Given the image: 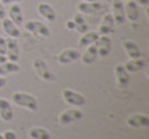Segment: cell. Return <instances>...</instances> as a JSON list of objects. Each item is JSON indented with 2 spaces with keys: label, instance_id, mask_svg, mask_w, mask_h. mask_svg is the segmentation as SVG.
I'll use <instances>...</instances> for the list:
<instances>
[{
  "label": "cell",
  "instance_id": "484cf974",
  "mask_svg": "<svg viewBox=\"0 0 149 139\" xmlns=\"http://www.w3.org/2000/svg\"><path fill=\"white\" fill-rule=\"evenodd\" d=\"M5 53H7V38L0 36V54L5 55Z\"/></svg>",
  "mask_w": 149,
  "mask_h": 139
},
{
  "label": "cell",
  "instance_id": "8fae6325",
  "mask_svg": "<svg viewBox=\"0 0 149 139\" xmlns=\"http://www.w3.org/2000/svg\"><path fill=\"white\" fill-rule=\"evenodd\" d=\"M95 46L100 57H107L111 51V38L109 36H100L95 41Z\"/></svg>",
  "mask_w": 149,
  "mask_h": 139
},
{
  "label": "cell",
  "instance_id": "d590c367",
  "mask_svg": "<svg viewBox=\"0 0 149 139\" xmlns=\"http://www.w3.org/2000/svg\"><path fill=\"white\" fill-rule=\"evenodd\" d=\"M127 1H128V0H127Z\"/></svg>",
  "mask_w": 149,
  "mask_h": 139
},
{
  "label": "cell",
  "instance_id": "836d02e7",
  "mask_svg": "<svg viewBox=\"0 0 149 139\" xmlns=\"http://www.w3.org/2000/svg\"><path fill=\"white\" fill-rule=\"evenodd\" d=\"M82 1H89V3H98L101 0H82Z\"/></svg>",
  "mask_w": 149,
  "mask_h": 139
},
{
  "label": "cell",
  "instance_id": "7a4b0ae2",
  "mask_svg": "<svg viewBox=\"0 0 149 139\" xmlns=\"http://www.w3.org/2000/svg\"><path fill=\"white\" fill-rule=\"evenodd\" d=\"M62 95H63V98H64L65 102L71 106H74V108H81V106H84L85 104H86L85 96L81 95V93H79V92H76V91L65 88V89L62 92Z\"/></svg>",
  "mask_w": 149,
  "mask_h": 139
},
{
  "label": "cell",
  "instance_id": "d4e9b609",
  "mask_svg": "<svg viewBox=\"0 0 149 139\" xmlns=\"http://www.w3.org/2000/svg\"><path fill=\"white\" fill-rule=\"evenodd\" d=\"M28 134L30 139H51L50 133L45 127H31Z\"/></svg>",
  "mask_w": 149,
  "mask_h": 139
},
{
  "label": "cell",
  "instance_id": "5bb4252c",
  "mask_svg": "<svg viewBox=\"0 0 149 139\" xmlns=\"http://www.w3.org/2000/svg\"><path fill=\"white\" fill-rule=\"evenodd\" d=\"M127 125L131 127H148L149 117L143 113H135L127 118Z\"/></svg>",
  "mask_w": 149,
  "mask_h": 139
},
{
  "label": "cell",
  "instance_id": "8992f818",
  "mask_svg": "<svg viewBox=\"0 0 149 139\" xmlns=\"http://www.w3.org/2000/svg\"><path fill=\"white\" fill-rule=\"evenodd\" d=\"M7 60L17 63L20 60V45L16 38H7V53H5Z\"/></svg>",
  "mask_w": 149,
  "mask_h": 139
},
{
  "label": "cell",
  "instance_id": "9a60e30c",
  "mask_svg": "<svg viewBox=\"0 0 149 139\" xmlns=\"http://www.w3.org/2000/svg\"><path fill=\"white\" fill-rule=\"evenodd\" d=\"M37 11H38L39 16H42V17H43L45 20H47L49 22H54V21L56 20V12H55L54 8L50 4H47V3H39V4L37 5Z\"/></svg>",
  "mask_w": 149,
  "mask_h": 139
},
{
  "label": "cell",
  "instance_id": "ba28073f",
  "mask_svg": "<svg viewBox=\"0 0 149 139\" xmlns=\"http://www.w3.org/2000/svg\"><path fill=\"white\" fill-rule=\"evenodd\" d=\"M114 29H115V21L113 18V15L106 13L101 21L100 28H98V34L100 36H110L114 32Z\"/></svg>",
  "mask_w": 149,
  "mask_h": 139
},
{
  "label": "cell",
  "instance_id": "52a82bcc",
  "mask_svg": "<svg viewBox=\"0 0 149 139\" xmlns=\"http://www.w3.org/2000/svg\"><path fill=\"white\" fill-rule=\"evenodd\" d=\"M111 9H113L111 15H113V18H114V21H115V25H123L127 21L126 13H124L123 0H114Z\"/></svg>",
  "mask_w": 149,
  "mask_h": 139
},
{
  "label": "cell",
  "instance_id": "3957f363",
  "mask_svg": "<svg viewBox=\"0 0 149 139\" xmlns=\"http://www.w3.org/2000/svg\"><path fill=\"white\" fill-rule=\"evenodd\" d=\"M24 28L31 34H37V36H41V37H50L51 32H50L49 26L46 25L45 22H41V21H37V20H29L25 22Z\"/></svg>",
  "mask_w": 149,
  "mask_h": 139
},
{
  "label": "cell",
  "instance_id": "f1b7e54d",
  "mask_svg": "<svg viewBox=\"0 0 149 139\" xmlns=\"http://www.w3.org/2000/svg\"><path fill=\"white\" fill-rule=\"evenodd\" d=\"M5 11H4V5L1 4V1H0V20H3V18H5Z\"/></svg>",
  "mask_w": 149,
  "mask_h": 139
},
{
  "label": "cell",
  "instance_id": "e0dca14e",
  "mask_svg": "<svg viewBox=\"0 0 149 139\" xmlns=\"http://www.w3.org/2000/svg\"><path fill=\"white\" fill-rule=\"evenodd\" d=\"M102 8V4L101 1L98 3H89V1H80L77 4V11L82 15H94L95 12Z\"/></svg>",
  "mask_w": 149,
  "mask_h": 139
},
{
  "label": "cell",
  "instance_id": "4316f807",
  "mask_svg": "<svg viewBox=\"0 0 149 139\" xmlns=\"http://www.w3.org/2000/svg\"><path fill=\"white\" fill-rule=\"evenodd\" d=\"M3 137H4V139H17V134L12 130H7V131L3 133Z\"/></svg>",
  "mask_w": 149,
  "mask_h": 139
},
{
  "label": "cell",
  "instance_id": "6da1fadb",
  "mask_svg": "<svg viewBox=\"0 0 149 139\" xmlns=\"http://www.w3.org/2000/svg\"><path fill=\"white\" fill-rule=\"evenodd\" d=\"M12 101L16 104L17 106L25 108L28 110L36 112L38 109V101L34 97L33 95L26 92H15L12 95Z\"/></svg>",
  "mask_w": 149,
  "mask_h": 139
},
{
  "label": "cell",
  "instance_id": "ffe728a7",
  "mask_svg": "<svg viewBox=\"0 0 149 139\" xmlns=\"http://www.w3.org/2000/svg\"><path fill=\"white\" fill-rule=\"evenodd\" d=\"M9 20H12L16 25H22L24 24V15H22V9L18 4H13L9 8Z\"/></svg>",
  "mask_w": 149,
  "mask_h": 139
},
{
  "label": "cell",
  "instance_id": "ac0fdd59",
  "mask_svg": "<svg viewBox=\"0 0 149 139\" xmlns=\"http://www.w3.org/2000/svg\"><path fill=\"white\" fill-rule=\"evenodd\" d=\"M13 117H15V113H13L10 102L5 98H0V118L4 122H10Z\"/></svg>",
  "mask_w": 149,
  "mask_h": 139
},
{
  "label": "cell",
  "instance_id": "2e32d148",
  "mask_svg": "<svg viewBox=\"0 0 149 139\" xmlns=\"http://www.w3.org/2000/svg\"><path fill=\"white\" fill-rule=\"evenodd\" d=\"M1 25H3V30H4V33L7 34L8 37H10V38L17 39L18 37L21 36V30L18 29V26L16 25L12 20H9V18H7V17L3 18Z\"/></svg>",
  "mask_w": 149,
  "mask_h": 139
},
{
  "label": "cell",
  "instance_id": "83f0119b",
  "mask_svg": "<svg viewBox=\"0 0 149 139\" xmlns=\"http://www.w3.org/2000/svg\"><path fill=\"white\" fill-rule=\"evenodd\" d=\"M0 1H1V4L4 5V4H17V3L22 1V0H0Z\"/></svg>",
  "mask_w": 149,
  "mask_h": 139
},
{
  "label": "cell",
  "instance_id": "4fadbf2b",
  "mask_svg": "<svg viewBox=\"0 0 149 139\" xmlns=\"http://www.w3.org/2000/svg\"><path fill=\"white\" fill-rule=\"evenodd\" d=\"M81 54L79 53V50L76 49H65L58 55V62L60 65H68V63H72L74 60L80 59Z\"/></svg>",
  "mask_w": 149,
  "mask_h": 139
},
{
  "label": "cell",
  "instance_id": "4dcf8cb0",
  "mask_svg": "<svg viewBox=\"0 0 149 139\" xmlns=\"http://www.w3.org/2000/svg\"><path fill=\"white\" fill-rule=\"evenodd\" d=\"M136 3H139L140 5H143V7H148L149 4V0H135Z\"/></svg>",
  "mask_w": 149,
  "mask_h": 139
},
{
  "label": "cell",
  "instance_id": "d6986e66",
  "mask_svg": "<svg viewBox=\"0 0 149 139\" xmlns=\"http://www.w3.org/2000/svg\"><path fill=\"white\" fill-rule=\"evenodd\" d=\"M80 58H81V60H82L84 65H93L98 58V51H97V46H95V44L88 46L86 50H85V53Z\"/></svg>",
  "mask_w": 149,
  "mask_h": 139
},
{
  "label": "cell",
  "instance_id": "7c38bea8",
  "mask_svg": "<svg viewBox=\"0 0 149 139\" xmlns=\"http://www.w3.org/2000/svg\"><path fill=\"white\" fill-rule=\"evenodd\" d=\"M122 46H123L124 51L128 54V57L131 58V59H137V58L143 57L139 45L135 41H132V39H124V41L122 42Z\"/></svg>",
  "mask_w": 149,
  "mask_h": 139
},
{
  "label": "cell",
  "instance_id": "f546056e",
  "mask_svg": "<svg viewBox=\"0 0 149 139\" xmlns=\"http://www.w3.org/2000/svg\"><path fill=\"white\" fill-rule=\"evenodd\" d=\"M65 26H67V29H70V30H73V29H74V24H73V21H72V20L67 21Z\"/></svg>",
  "mask_w": 149,
  "mask_h": 139
},
{
  "label": "cell",
  "instance_id": "9c48e42d",
  "mask_svg": "<svg viewBox=\"0 0 149 139\" xmlns=\"http://www.w3.org/2000/svg\"><path fill=\"white\" fill-rule=\"evenodd\" d=\"M124 13H126V18L131 22H137L140 18V11L139 5L135 0H128L127 4L124 5Z\"/></svg>",
  "mask_w": 149,
  "mask_h": 139
},
{
  "label": "cell",
  "instance_id": "cb8c5ba5",
  "mask_svg": "<svg viewBox=\"0 0 149 139\" xmlns=\"http://www.w3.org/2000/svg\"><path fill=\"white\" fill-rule=\"evenodd\" d=\"M20 71V66L16 62H10V60H5L4 63L0 65V76H7L9 74H15V72Z\"/></svg>",
  "mask_w": 149,
  "mask_h": 139
},
{
  "label": "cell",
  "instance_id": "44dd1931",
  "mask_svg": "<svg viewBox=\"0 0 149 139\" xmlns=\"http://www.w3.org/2000/svg\"><path fill=\"white\" fill-rule=\"evenodd\" d=\"M100 34L97 32H89L88 30L86 33H84L81 36V38L79 39V47H88L90 45L95 44V41L98 39Z\"/></svg>",
  "mask_w": 149,
  "mask_h": 139
},
{
  "label": "cell",
  "instance_id": "603a6c76",
  "mask_svg": "<svg viewBox=\"0 0 149 139\" xmlns=\"http://www.w3.org/2000/svg\"><path fill=\"white\" fill-rule=\"evenodd\" d=\"M147 62H145L144 58H137V59H131L128 62L124 63V67L128 72H137V71H141L143 68L145 67Z\"/></svg>",
  "mask_w": 149,
  "mask_h": 139
},
{
  "label": "cell",
  "instance_id": "e575fe53",
  "mask_svg": "<svg viewBox=\"0 0 149 139\" xmlns=\"http://www.w3.org/2000/svg\"><path fill=\"white\" fill-rule=\"evenodd\" d=\"M0 139H4V137H3V134H0Z\"/></svg>",
  "mask_w": 149,
  "mask_h": 139
},
{
  "label": "cell",
  "instance_id": "7402d4cb",
  "mask_svg": "<svg viewBox=\"0 0 149 139\" xmlns=\"http://www.w3.org/2000/svg\"><path fill=\"white\" fill-rule=\"evenodd\" d=\"M72 21L74 24V29H76L79 33L84 34V33H86V32L89 30V26H88L86 20H85V17H84V15H82V13L77 12L76 15L73 16Z\"/></svg>",
  "mask_w": 149,
  "mask_h": 139
},
{
  "label": "cell",
  "instance_id": "d6a6232c",
  "mask_svg": "<svg viewBox=\"0 0 149 139\" xmlns=\"http://www.w3.org/2000/svg\"><path fill=\"white\" fill-rule=\"evenodd\" d=\"M5 60H7V57H5V55H1V54H0V65H1V63H4Z\"/></svg>",
  "mask_w": 149,
  "mask_h": 139
},
{
  "label": "cell",
  "instance_id": "1f68e13d",
  "mask_svg": "<svg viewBox=\"0 0 149 139\" xmlns=\"http://www.w3.org/2000/svg\"><path fill=\"white\" fill-rule=\"evenodd\" d=\"M5 84H7V79L4 76H0V88H3Z\"/></svg>",
  "mask_w": 149,
  "mask_h": 139
},
{
  "label": "cell",
  "instance_id": "277c9868",
  "mask_svg": "<svg viewBox=\"0 0 149 139\" xmlns=\"http://www.w3.org/2000/svg\"><path fill=\"white\" fill-rule=\"evenodd\" d=\"M33 66H34V70L37 71V74H38V76L41 77V79H43L45 81H55L56 76H55L54 72L49 68L47 63L45 62L43 59L37 58V59L34 60Z\"/></svg>",
  "mask_w": 149,
  "mask_h": 139
},
{
  "label": "cell",
  "instance_id": "30bf717a",
  "mask_svg": "<svg viewBox=\"0 0 149 139\" xmlns=\"http://www.w3.org/2000/svg\"><path fill=\"white\" fill-rule=\"evenodd\" d=\"M115 77H116V84L119 88H127L130 85V75L128 71L126 70L124 65H116L115 68Z\"/></svg>",
  "mask_w": 149,
  "mask_h": 139
},
{
  "label": "cell",
  "instance_id": "5b68a950",
  "mask_svg": "<svg viewBox=\"0 0 149 139\" xmlns=\"http://www.w3.org/2000/svg\"><path fill=\"white\" fill-rule=\"evenodd\" d=\"M81 118H82V112L80 109H68V110H64L59 114L58 122L64 126V125L73 124V122L79 121Z\"/></svg>",
  "mask_w": 149,
  "mask_h": 139
}]
</instances>
